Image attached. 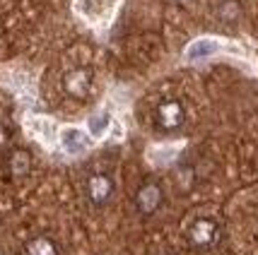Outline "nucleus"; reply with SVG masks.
<instances>
[{"label": "nucleus", "instance_id": "obj_1", "mask_svg": "<svg viewBox=\"0 0 258 255\" xmlns=\"http://www.w3.org/2000/svg\"><path fill=\"white\" fill-rule=\"evenodd\" d=\"M217 238H220V226L213 219H196L188 226V241L196 248H210L217 243Z\"/></svg>", "mask_w": 258, "mask_h": 255}, {"label": "nucleus", "instance_id": "obj_2", "mask_svg": "<svg viewBox=\"0 0 258 255\" xmlns=\"http://www.w3.org/2000/svg\"><path fill=\"white\" fill-rule=\"evenodd\" d=\"M63 89L73 99H87L92 92V72L85 70V67L68 70L66 77H63Z\"/></svg>", "mask_w": 258, "mask_h": 255}, {"label": "nucleus", "instance_id": "obj_3", "mask_svg": "<svg viewBox=\"0 0 258 255\" xmlns=\"http://www.w3.org/2000/svg\"><path fill=\"white\" fill-rule=\"evenodd\" d=\"M186 121V111L179 101H162L157 106V125L162 130H176Z\"/></svg>", "mask_w": 258, "mask_h": 255}, {"label": "nucleus", "instance_id": "obj_4", "mask_svg": "<svg viewBox=\"0 0 258 255\" xmlns=\"http://www.w3.org/2000/svg\"><path fill=\"white\" fill-rule=\"evenodd\" d=\"M162 200H164V193L157 183H145V186H140L138 195H135V205H138L140 214H155L162 207Z\"/></svg>", "mask_w": 258, "mask_h": 255}, {"label": "nucleus", "instance_id": "obj_5", "mask_svg": "<svg viewBox=\"0 0 258 255\" xmlns=\"http://www.w3.org/2000/svg\"><path fill=\"white\" fill-rule=\"evenodd\" d=\"M87 195H90V200L97 207L106 205L113 198V181L106 174H94L87 181Z\"/></svg>", "mask_w": 258, "mask_h": 255}, {"label": "nucleus", "instance_id": "obj_6", "mask_svg": "<svg viewBox=\"0 0 258 255\" xmlns=\"http://www.w3.org/2000/svg\"><path fill=\"white\" fill-rule=\"evenodd\" d=\"M32 168V154L27 149H15L8 159V171L12 178H24Z\"/></svg>", "mask_w": 258, "mask_h": 255}, {"label": "nucleus", "instance_id": "obj_7", "mask_svg": "<svg viewBox=\"0 0 258 255\" xmlns=\"http://www.w3.org/2000/svg\"><path fill=\"white\" fill-rule=\"evenodd\" d=\"M215 12H217V17L225 24H236L241 20V15H244V8H241L239 0H222Z\"/></svg>", "mask_w": 258, "mask_h": 255}, {"label": "nucleus", "instance_id": "obj_8", "mask_svg": "<svg viewBox=\"0 0 258 255\" xmlns=\"http://www.w3.org/2000/svg\"><path fill=\"white\" fill-rule=\"evenodd\" d=\"M24 255H60L58 253V245L51 241V238H46V236H36L32 238L27 248H24Z\"/></svg>", "mask_w": 258, "mask_h": 255}, {"label": "nucleus", "instance_id": "obj_9", "mask_svg": "<svg viewBox=\"0 0 258 255\" xmlns=\"http://www.w3.org/2000/svg\"><path fill=\"white\" fill-rule=\"evenodd\" d=\"M215 51H217V44H215V41H210V39H201V41H196V44L188 48V58H191V60H198V58L210 56V53H215Z\"/></svg>", "mask_w": 258, "mask_h": 255}, {"label": "nucleus", "instance_id": "obj_10", "mask_svg": "<svg viewBox=\"0 0 258 255\" xmlns=\"http://www.w3.org/2000/svg\"><path fill=\"white\" fill-rule=\"evenodd\" d=\"M90 125H92V133L99 135L101 130H104V125H106V116H101V118H92Z\"/></svg>", "mask_w": 258, "mask_h": 255}, {"label": "nucleus", "instance_id": "obj_11", "mask_svg": "<svg viewBox=\"0 0 258 255\" xmlns=\"http://www.w3.org/2000/svg\"><path fill=\"white\" fill-rule=\"evenodd\" d=\"M5 142H8V130H5V128L0 125V147H3Z\"/></svg>", "mask_w": 258, "mask_h": 255}, {"label": "nucleus", "instance_id": "obj_12", "mask_svg": "<svg viewBox=\"0 0 258 255\" xmlns=\"http://www.w3.org/2000/svg\"><path fill=\"white\" fill-rule=\"evenodd\" d=\"M179 3H191V0H179Z\"/></svg>", "mask_w": 258, "mask_h": 255}]
</instances>
